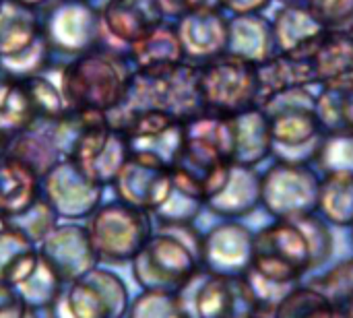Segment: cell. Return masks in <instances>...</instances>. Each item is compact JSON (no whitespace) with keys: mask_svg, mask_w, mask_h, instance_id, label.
<instances>
[{"mask_svg":"<svg viewBox=\"0 0 353 318\" xmlns=\"http://www.w3.org/2000/svg\"><path fill=\"white\" fill-rule=\"evenodd\" d=\"M331 250V232L314 213L281 219L254 236L252 263L242 277L250 288L271 286L288 290L310 267L325 263Z\"/></svg>","mask_w":353,"mask_h":318,"instance_id":"obj_1","label":"cell"},{"mask_svg":"<svg viewBox=\"0 0 353 318\" xmlns=\"http://www.w3.org/2000/svg\"><path fill=\"white\" fill-rule=\"evenodd\" d=\"M180 223L182 221L165 223L132 259L137 281L147 292L178 294L203 271V238L188 242V238L180 236Z\"/></svg>","mask_w":353,"mask_h":318,"instance_id":"obj_2","label":"cell"},{"mask_svg":"<svg viewBox=\"0 0 353 318\" xmlns=\"http://www.w3.org/2000/svg\"><path fill=\"white\" fill-rule=\"evenodd\" d=\"M130 81L118 56L91 52L64 70V97L79 114L103 116L124 101Z\"/></svg>","mask_w":353,"mask_h":318,"instance_id":"obj_3","label":"cell"},{"mask_svg":"<svg viewBox=\"0 0 353 318\" xmlns=\"http://www.w3.org/2000/svg\"><path fill=\"white\" fill-rule=\"evenodd\" d=\"M83 116L87 120L74 141L70 161L87 182L99 186L118 176L130 157V141L122 128L103 122L101 116Z\"/></svg>","mask_w":353,"mask_h":318,"instance_id":"obj_4","label":"cell"},{"mask_svg":"<svg viewBox=\"0 0 353 318\" xmlns=\"http://www.w3.org/2000/svg\"><path fill=\"white\" fill-rule=\"evenodd\" d=\"M87 236L95 257L103 261H128L147 244L151 223L143 211L126 203L110 205L95 215Z\"/></svg>","mask_w":353,"mask_h":318,"instance_id":"obj_5","label":"cell"},{"mask_svg":"<svg viewBox=\"0 0 353 318\" xmlns=\"http://www.w3.org/2000/svg\"><path fill=\"white\" fill-rule=\"evenodd\" d=\"M122 201L139 211L159 209L172 195V170L147 155L130 153L118 176L114 178Z\"/></svg>","mask_w":353,"mask_h":318,"instance_id":"obj_6","label":"cell"},{"mask_svg":"<svg viewBox=\"0 0 353 318\" xmlns=\"http://www.w3.org/2000/svg\"><path fill=\"white\" fill-rule=\"evenodd\" d=\"M252 72H248L246 64L236 58L209 64L205 74L196 79V89L205 97L207 108L230 116L246 108V103L252 99Z\"/></svg>","mask_w":353,"mask_h":318,"instance_id":"obj_7","label":"cell"},{"mask_svg":"<svg viewBox=\"0 0 353 318\" xmlns=\"http://www.w3.org/2000/svg\"><path fill=\"white\" fill-rule=\"evenodd\" d=\"M72 318H120L126 308V288L108 271H87L64 298Z\"/></svg>","mask_w":353,"mask_h":318,"instance_id":"obj_8","label":"cell"},{"mask_svg":"<svg viewBox=\"0 0 353 318\" xmlns=\"http://www.w3.org/2000/svg\"><path fill=\"white\" fill-rule=\"evenodd\" d=\"M254 236L236 223L219 226L203 238V269L215 275L242 277L252 263Z\"/></svg>","mask_w":353,"mask_h":318,"instance_id":"obj_9","label":"cell"},{"mask_svg":"<svg viewBox=\"0 0 353 318\" xmlns=\"http://www.w3.org/2000/svg\"><path fill=\"white\" fill-rule=\"evenodd\" d=\"M201 275L203 279L192 296V306H182L186 318H240L238 302H244L254 310L244 277L215 275L205 269Z\"/></svg>","mask_w":353,"mask_h":318,"instance_id":"obj_10","label":"cell"},{"mask_svg":"<svg viewBox=\"0 0 353 318\" xmlns=\"http://www.w3.org/2000/svg\"><path fill=\"white\" fill-rule=\"evenodd\" d=\"M48 263L54 267L60 279H79L87 271H91L95 252L91 248L87 232L81 228L68 226L58 230L46 244Z\"/></svg>","mask_w":353,"mask_h":318,"instance_id":"obj_11","label":"cell"},{"mask_svg":"<svg viewBox=\"0 0 353 318\" xmlns=\"http://www.w3.org/2000/svg\"><path fill=\"white\" fill-rule=\"evenodd\" d=\"M157 0H110L103 19L116 37L124 41H141L159 27Z\"/></svg>","mask_w":353,"mask_h":318,"instance_id":"obj_12","label":"cell"},{"mask_svg":"<svg viewBox=\"0 0 353 318\" xmlns=\"http://www.w3.org/2000/svg\"><path fill=\"white\" fill-rule=\"evenodd\" d=\"M39 259L31 238L19 228H4L0 232V284L12 290L21 288L37 269Z\"/></svg>","mask_w":353,"mask_h":318,"instance_id":"obj_13","label":"cell"},{"mask_svg":"<svg viewBox=\"0 0 353 318\" xmlns=\"http://www.w3.org/2000/svg\"><path fill=\"white\" fill-rule=\"evenodd\" d=\"M35 170L21 157L0 161V213L23 215L35 203Z\"/></svg>","mask_w":353,"mask_h":318,"instance_id":"obj_14","label":"cell"},{"mask_svg":"<svg viewBox=\"0 0 353 318\" xmlns=\"http://www.w3.org/2000/svg\"><path fill=\"white\" fill-rule=\"evenodd\" d=\"M37 43L33 12L17 0H0V54L12 56Z\"/></svg>","mask_w":353,"mask_h":318,"instance_id":"obj_15","label":"cell"},{"mask_svg":"<svg viewBox=\"0 0 353 318\" xmlns=\"http://www.w3.org/2000/svg\"><path fill=\"white\" fill-rule=\"evenodd\" d=\"M319 207L331 223L353 226V174H329L325 182H321Z\"/></svg>","mask_w":353,"mask_h":318,"instance_id":"obj_16","label":"cell"},{"mask_svg":"<svg viewBox=\"0 0 353 318\" xmlns=\"http://www.w3.org/2000/svg\"><path fill=\"white\" fill-rule=\"evenodd\" d=\"M273 318H352L343 306L329 302L312 288L292 290L273 310Z\"/></svg>","mask_w":353,"mask_h":318,"instance_id":"obj_17","label":"cell"},{"mask_svg":"<svg viewBox=\"0 0 353 318\" xmlns=\"http://www.w3.org/2000/svg\"><path fill=\"white\" fill-rule=\"evenodd\" d=\"M312 290L323 294L329 302L345 308V304L353 302V259L341 263L325 277L316 279L312 284Z\"/></svg>","mask_w":353,"mask_h":318,"instance_id":"obj_18","label":"cell"},{"mask_svg":"<svg viewBox=\"0 0 353 318\" xmlns=\"http://www.w3.org/2000/svg\"><path fill=\"white\" fill-rule=\"evenodd\" d=\"M130 318H186L178 294L145 292L130 310Z\"/></svg>","mask_w":353,"mask_h":318,"instance_id":"obj_19","label":"cell"},{"mask_svg":"<svg viewBox=\"0 0 353 318\" xmlns=\"http://www.w3.org/2000/svg\"><path fill=\"white\" fill-rule=\"evenodd\" d=\"M161 8H168L170 12H194L201 8L205 0H159Z\"/></svg>","mask_w":353,"mask_h":318,"instance_id":"obj_20","label":"cell"},{"mask_svg":"<svg viewBox=\"0 0 353 318\" xmlns=\"http://www.w3.org/2000/svg\"><path fill=\"white\" fill-rule=\"evenodd\" d=\"M6 143H8V137H6V132H2V130H0V161L4 159L2 155H4V149H6Z\"/></svg>","mask_w":353,"mask_h":318,"instance_id":"obj_21","label":"cell"},{"mask_svg":"<svg viewBox=\"0 0 353 318\" xmlns=\"http://www.w3.org/2000/svg\"><path fill=\"white\" fill-rule=\"evenodd\" d=\"M17 2H21V4H37V2H43V0H17Z\"/></svg>","mask_w":353,"mask_h":318,"instance_id":"obj_22","label":"cell"},{"mask_svg":"<svg viewBox=\"0 0 353 318\" xmlns=\"http://www.w3.org/2000/svg\"><path fill=\"white\" fill-rule=\"evenodd\" d=\"M244 318H263V317H259L256 312H252V315H248V317H244Z\"/></svg>","mask_w":353,"mask_h":318,"instance_id":"obj_23","label":"cell"}]
</instances>
